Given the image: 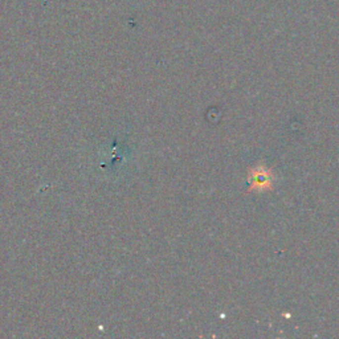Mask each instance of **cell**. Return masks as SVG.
Instances as JSON below:
<instances>
[{
  "label": "cell",
  "instance_id": "6da1fadb",
  "mask_svg": "<svg viewBox=\"0 0 339 339\" xmlns=\"http://www.w3.org/2000/svg\"><path fill=\"white\" fill-rule=\"evenodd\" d=\"M252 183V187H257V188H260L261 190V188H265V187H268L269 184H270V178H269V175L266 174L265 171L260 170V171H256V172L253 174Z\"/></svg>",
  "mask_w": 339,
  "mask_h": 339
}]
</instances>
